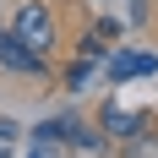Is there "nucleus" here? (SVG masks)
<instances>
[{
	"instance_id": "nucleus-7",
	"label": "nucleus",
	"mask_w": 158,
	"mask_h": 158,
	"mask_svg": "<svg viewBox=\"0 0 158 158\" xmlns=\"http://www.w3.org/2000/svg\"><path fill=\"white\" fill-rule=\"evenodd\" d=\"M33 158H44V142H38V153H33Z\"/></svg>"
},
{
	"instance_id": "nucleus-3",
	"label": "nucleus",
	"mask_w": 158,
	"mask_h": 158,
	"mask_svg": "<svg viewBox=\"0 0 158 158\" xmlns=\"http://www.w3.org/2000/svg\"><path fill=\"white\" fill-rule=\"evenodd\" d=\"M158 71V60L153 55H142V49H120L109 60V82H131V77H153Z\"/></svg>"
},
{
	"instance_id": "nucleus-4",
	"label": "nucleus",
	"mask_w": 158,
	"mask_h": 158,
	"mask_svg": "<svg viewBox=\"0 0 158 158\" xmlns=\"http://www.w3.org/2000/svg\"><path fill=\"white\" fill-rule=\"evenodd\" d=\"M104 131H109V136H142V114H126L120 109V104H109V109H104Z\"/></svg>"
},
{
	"instance_id": "nucleus-6",
	"label": "nucleus",
	"mask_w": 158,
	"mask_h": 158,
	"mask_svg": "<svg viewBox=\"0 0 158 158\" xmlns=\"http://www.w3.org/2000/svg\"><path fill=\"white\" fill-rule=\"evenodd\" d=\"M87 77H93V60L82 55V65H77V71H71V87H87Z\"/></svg>"
},
{
	"instance_id": "nucleus-1",
	"label": "nucleus",
	"mask_w": 158,
	"mask_h": 158,
	"mask_svg": "<svg viewBox=\"0 0 158 158\" xmlns=\"http://www.w3.org/2000/svg\"><path fill=\"white\" fill-rule=\"evenodd\" d=\"M11 33L33 49V55H49V44H55V16H49L44 6H22V16L11 22Z\"/></svg>"
},
{
	"instance_id": "nucleus-2",
	"label": "nucleus",
	"mask_w": 158,
	"mask_h": 158,
	"mask_svg": "<svg viewBox=\"0 0 158 158\" xmlns=\"http://www.w3.org/2000/svg\"><path fill=\"white\" fill-rule=\"evenodd\" d=\"M0 65L6 71H44V55H33L16 33H0Z\"/></svg>"
},
{
	"instance_id": "nucleus-5",
	"label": "nucleus",
	"mask_w": 158,
	"mask_h": 158,
	"mask_svg": "<svg viewBox=\"0 0 158 158\" xmlns=\"http://www.w3.org/2000/svg\"><path fill=\"white\" fill-rule=\"evenodd\" d=\"M11 142H16V126H11V120H0V158H11Z\"/></svg>"
}]
</instances>
